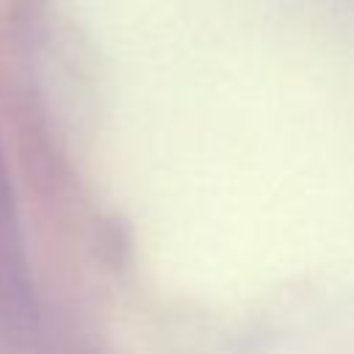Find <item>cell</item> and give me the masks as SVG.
<instances>
[{
    "mask_svg": "<svg viewBox=\"0 0 354 354\" xmlns=\"http://www.w3.org/2000/svg\"><path fill=\"white\" fill-rule=\"evenodd\" d=\"M0 315L22 326L30 318V277L14 194L0 160Z\"/></svg>",
    "mask_w": 354,
    "mask_h": 354,
    "instance_id": "1",
    "label": "cell"
}]
</instances>
